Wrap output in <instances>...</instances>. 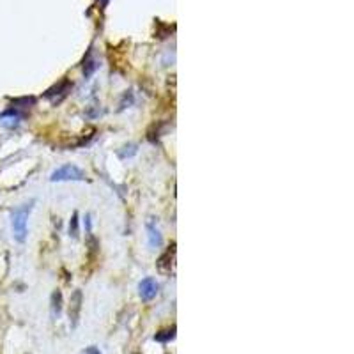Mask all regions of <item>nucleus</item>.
<instances>
[{"label": "nucleus", "instance_id": "9b49d317", "mask_svg": "<svg viewBox=\"0 0 354 354\" xmlns=\"http://www.w3.org/2000/svg\"><path fill=\"white\" fill-rule=\"evenodd\" d=\"M137 151H138L137 145L131 144V145H126V147H124V151H121V152H119V156H121V158H123V159H126V158H131V156H133V154H137Z\"/></svg>", "mask_w": 354, "mask_h": 354}, {"label": "nucleus", "instance_id": "423d86ee", "mask_svg": "<svg viewBox=\"0 0 354 354\" xmlns=\"http://www.w3.org/2000/svg\"><path fill=\"white\" fill-rule=\"evenodd\" d=\"M147 238H149V246H151V248H158V246L161 245V234H159V228L156 227L152 218L147 220Z\"/></svg>", "mask_w": 354, "mask_h": 354}, {"label": "nucleus", "instance_id": "6e6552de", "mask_svg": "<svg viewBox=\"0 0 354 354\" xmlns=\"http://www.w3.org/2000/svg\"><path fill=\"white\" fill-rule=\"evenodd\" d=\"M61 301H62V296L61 292H53V296H51V314H53V317H58L61 315Z\"/></svg>", "mask_w": 354, "mask_h": 354}, {"label": "nucleus", "instance_id": "1a4fd4ad", "mask_svg": "<svg viewBox=\"0 0 354 354\" xmlns=\"http://www.w3.org/2000/svg\"><path fill=\"white\" fill-rule=\"evenodd\" d=\"M173 336H175V328H170V329H163V331L156 333L154 340H158V342H168Z\"/></svg>", "mask_w": 354, "mask_h": 354}, {"label": "nucleus", "instance_id": "39448f33", "mask_svg": "<svg viewBox=\"0 0 354 354\" xmlns=\"http://www.w3.org/2000/svg\"><path fill=\"white\" fill-rule=\"evenodd\" d=\"M80 310H82V290H75L71 296V301H69V321H71V326L78 324Z\"/></svg>", "mask_w": 354, "mask_h": 354}, {"label": "nucleus", "instance_id": "7ed1b4c3", "mask_svg": "<svg viewBox=\"0 0 354 354\" xmlns=\"http://www.w3.org/2000/svg\"><path fill=\"white\" fill-rule=\"evenodd\" d=\"M173 266H175V246L172 245V248L166 250L161 257L156 262V268L161 275H170L173 271Z\"/></svg>", "mask_w": 354, "mask_h": 354}, {"label": "nucleus", "instance_id": "f257e3e1", "mask_svg": "<svg viewBox=\"0 0 354 354\" xmlns=\"http://www.w3.org/2000/svg\"><path fill=\"white\" fill-rule=\"evenodd\" d=\"M34 202L23 204V206L16 207L11 213V225H13V234H15V239L20 243L25 241L27 238V220H29V214L32 211Z\"/></svg>", "mask_w": 354, "mask_h": 354}, {"label": "nucleus", "instance_id": "f03ea898", "mask_svg": "<svg viewBox=\"0 0 354 354\" xmlns=\"http://www.w3.org/2000/svg\"><path fill=\"white\" fill-rule=\"evenodd\" d=\"M51 181H85V172L82 168H78L76 165H62L61 168H57L50 177Z\"/></svg>", "mask_w": 354, "mask_h": 354}, {"label": "nucleus", "instance_id": "0eeeda50", "mask_svg": "<svg viewBox=\"0 0 354 354\" xmlns=\"http://www.w3.org/2000/svg\"><path fill=\"white\" fill-rule=\"evenodd\" d=\"M18 124H20V115H16L13 112H8L0 117V126L8 128V130H15Z\"/></svg>", "mask_w": 354, "mask_h": 354}, {"label": "nucleus", "instance_id": "f8f14e48", "mask_svg": "<svg viewBox=\"0 0 354 354\" xmlns=\"http://www.w3.org/2000/svg\"><path fill=\"white\" fill-rule=\"evenodd\" d=\"M83 354H101V352H99V349H96V347H87Z\"/></svg>", "mask_w": 354, "mask_h": 354}, {"label": "nucleus", "instance_id": "20e7f679", "mask_svg": "<svg viewBox=\"0 0 354 354\" xmlns=\"http://www.w3.org/2000/svg\"><path fill=\"white\" fill-rule=\"evenodd\" d=\"M138 292H140V298L144 301L154 300L156 294H158V282L154 278H151V276H147V278H144L138 283Z\"/></svg>", "mask_w": 354, "mask_h": 354}, {"label": "nucleus", "instance_id": "9d476101", "mask_svg": "<svg viewBox=\"0 0 354 354\" xmlns=\"http://www.w3.org/2000/svg\"><path fill=\"white\" fill-rule=\"evenodd\" d=\"M69 235H71L73 239L78 238V214H73L71 221H69Z\"/></svg>", "mask_w": 354, "mask_h": 354}]
</instances>
